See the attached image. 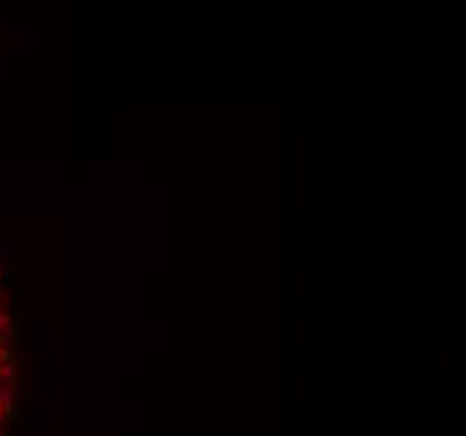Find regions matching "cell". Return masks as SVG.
Here are the masks:
<instances>
[{
	"instance_id": "cell-1",
	"label": "cell",
	"mask_w": 466,
	"mask_h": 436,
	"mask_svg": "<svg viewBox=\"0 0 466 436\" xmlns=\"http://www.w3.org/2000/svg\"><path fill=\"white\" fill-rule=\"evenodd\" d=\"M0 406H3L7 417L14 413V382H3V386H0Z\"/></svg>"
},
{
	"instance_id": "cell-2",
	"label": "cell",
	"mask_w": 466,
	"mask_h": 436,
	"mask_svg": "<svg viewBox=\"0 0 466 436\" xmlns=\"http://www.w3.org/2000/svg\"><path fill=\"white\" fill-rule=\"evenodd\" d=\"M7 252H10V245H0V255H7Z\"/></svg>"
},
{
	"instance_id": "cell-3",
	"label": "cell",
	"mask_w": 466,
	"mask_h": 436,
	"mask_svg": "<svg viewBox=\"0 0 466 436\" xmlns=\"http://www.w3.org/2000/svg\"><path fill=\"white\" fill-rule=\"evenodd\" d=\"M3 419H10V417H7V413H3V406H0V423H3Z\"/></svg>"
},
{
	"instance_id": "cell-4",
	"label": "cell",
	"mask_w": 466,
	"mask_h": 436,
	"mask_svg": "<svg viewBox=\"0 0 466 436\" xmlns=\"http://www.w3.org/2000/svg\"><path fill=\"white\" fill-rule=\"evenodd\" d=\"M0 309H3V296H0Z\"/></svg>"
},
{
	"instance_id": "cell-5",
	"label": "cell",
	"mask_w": 466,
	"mask_h": 436,
	"mask_svg": "<svg viewBox=\"0 0 466 436\" xmlns=\"http://www.w3.org/2000/svg\"><path fill=\"white\" fill-rule=\"evenodd\" d=\"M0 436H7V433H3V426H0Z\"/></svg>"
},
{
	"instance_id": "cell-6",
	"label": "cell",
	"mask_w": 466,
	"mask_h": 436,
	"mask_svg": "<svg viewBox=\"0 0 466 436\" xmlns=\"http://www.w3.org/2000/svg\"><path fill=\"white\" fill-rule=\"evenodd\" d=\"M0 279H3V272H0Z\"/></svg>"
}]
</instances>
